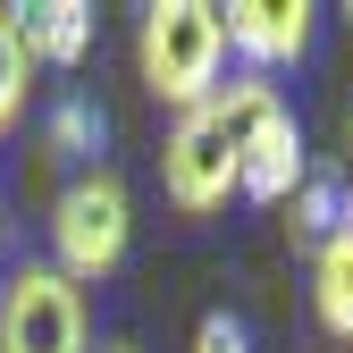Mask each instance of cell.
Returning <instances> with one entry per match:
<instances>
[{
    "mask_svg": "<svg viewBox=\"0 0 353 353\" xmlns=\"http://www.w3.org/2000/svg\"><path fill=\"white\" fill-rule=\"evenodd\" d=\"M0 353H93L84 286L59 270H17L0 286Z\"/></svg>",
    "mask_w": 353,
    "mask_h": 353,
    "instance_id": "obj_5",
    "label": "cell"
},
{
    "mask_svg": "<svg viewBox=\"0 0 353 353\" xmlns=\"http://www.w3.org/2000/svg\"><path fill=\"white\" fill-rule=\"evenodd\" d=\"M194 353H252V345H244V328H236L228 312H210V320L194 328Z\"/></svg>",
    "mask_w": 353,
    "mask_h": 353,
    "instance_id": "obj_12",
    "label": "cell"
},
{
    "mask_svg": "<svg viewBox=\"0 0 353 353\" xmlns=\"http://www.w3.org/2000/svg\"><path fill=\"white\" fill-rule=\"evenodd\" d=\"M126 236H135V202H126V185H118L110 168H84L76 185L59 194V210H51V244H59L51 270L76 278V286H93V278H110L118 261H126Z\"/></svg>",
    "mask_w": 353,
    "mask_h": 353,
    "instance_id": "obj_2",
    "label": "cell"
},
{
    "mask_svg": "<svg viewBox=\"0 0 353 353\" xmlns=\"http://www.w3.org/2000/svg\"><path fill=\"white\" fill-rule=\"evenodd\" d=\"M345 17H353V9H345Z\"/></svg>",
    "mask_w": 353,
    "mask_h": 353,
    "instance_id": "obj_15",
    "label": "cell"
},
{
    "mask_svg": "<svg viewBox=\"0 0 353 353\" xmlns=\"http://www.w3.org/2000/svg\"><path fill=\"white\" fill-rule=\"evenodd\" d=\"M93 353H135V345H118V336H110V345H93Z\"/></svg>",
    "mask_w": 353,
    "mask_h": 353,
    "instance_id": "obj_13",
    "label": "cell"
},
{
    "mask_svg": "<svg viewBox=\"0 0 353 353\" xmlns=\"http://www.w3.org/2000/svg\"><path fill=\"white\" fill-rule=\"evenodd\" d=\"M219 34H228V51H244L252 68H294L312 51V9H303V0H228V9H219Z\"/></svg>",
    "mask_w": 353,
    "mask_h": 353,
    "instance_id": "obj_6",
    "label": "cell"
},
{
    "mask_svg": "<svg viewBox=\"0 0 353 353\" xmlns=\"http://www.w3.org/2000/svg\"><path fill=\"white\" fill-rule=\"evenodd\" d=\"M312 278H320V286H312V294H320V328H328V336H353V219L320 244V270H312Z\"/></svg>",
    "mask_w": 353,
    "mask_h": 353,
    "instance_id": "obj_8",
    "label": "cell"
},
{
    "mask_svg": "<svg viewBox=\"0 0 353 353\" xmlns=\"http://www.w3.org/2000/svg\"><path fill=\"white\" fill-rule=\"evenodd\" d=\"M26 110V42H17V9H0V126Z\"/></svg>",
    "mask_w": 353,
    "mask_h": 353,
    "instance_id": "obj_10",
    "label": "cell"
},
{
    "mask_svg": "<svg viewBox=\"0 0 353 353\" xmlns=\"http://www.w3.org/2000/svg\"><path fill=\"white\" fill-rule=\"evenodd\" d=\"M143 84L176 110H202L219 93V59H228V34H219L210 0H152L143 9Z\"/></svg>",
    "mask_w": 353,
    "mask_h": 353,
    "instance_id": "obj_1",
    "label": "cell"
},
{
    "mask_svg": "<svg viewBox=\"0 0 353 353\" xmlns=\"http://www.w3.org/2000/svg\"><path fill=\"white\" fill-rule=\"evenodd\" d=\"M101 143V110L93 101H59L51 110V152H93Z\"/></svg>",
    "mask_w": 353,
    "mask_h": 353,
    "instance_id": "obj_11",
    "label": "cell"
},
{
    "mask_svg": "<svg viewBox=\"0 0 353 353\" xmlns=\"http://www.w3.org/2000/svg\"><path fill=\"white\" fill-rule=\"evenodd\" d=\"M236 126H244V110H236V93H210L202 110H185L176 118V135L160 143V185H168V202L176 210H219L236 194Z\"/></svg>",
    "mask_w": 353,
    "mask_h": 353,
    "instance_id": "obj_3",
    "label": "cell"
},
{
    "mask_svg": "<svg viewBox=\"0 0 353 353\" xmlns=\"http://www.w3.org/2000/svg\"><path fill=\"white\" fill-rule=\"evenodd\" d=\"M228 93L244 110V126H236V194L244 202H294V185L312 176V168H303V126H294V110L261 76L228 84Z\"/></svg>",
    "mask_w": 353,
    "mask_h": 353,
    "instance_id": "obj_4",
    "label": "cell"
},
{
    "mask_svg": "<svg viewBox=\"0 0 353 353\" xmlns=\"http://www.w3.org/2000/svg\"><path fill=\"white\" fill-rule=\"evenodd\" d=\"M17 42H26V68H76L93 51V9L84 0H42V9H17Z\"/></svg>",
    "mask_w": 353,
    "mask_h": 353,
    "instance_id": "obj_7",
    "label": "cell"
},
{
    "mask_svg": "<svg viewBox=\"0 0 353 353\" xmlns=\"http://www.w3.org/2000/svg\"><path fill=\"white\" fill-rule=\"evenodd\" d=\"M345 135H353V118H345Z\"/></svg>",
    "mask_w": 353,
    "mask_h": 353,
    "instance_id": "obj_14",
    "label": "cell"
},
{
    "mask_svg": "<svg viewBox=\"0 0 353 353\" xmlns=\"http://www.w3.org/2000/svg\"><path fill=\"white\" fill-rule=\"evenodd\" d=\"M345 194L328 185V176H303V185H294V236H312V244H328L336 228H345Z\"/></svg>",
    "mask_w": 353,
    "mask_h": 353,
    "instance_id": "obj_9",
    "label": "cell"
}]
</instances>
